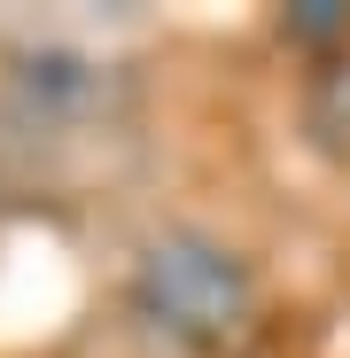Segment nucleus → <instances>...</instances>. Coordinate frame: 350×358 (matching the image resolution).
Here are the masks:
<instances>
[{"label":"nucleus","instance_id":"f03ea898","mask_svg":"<svg viewBox=\"0 0 350 358\" xmlns=\"http://www.w3.org/2000/svg\"><path fill=\"white\" fill-rule=\"evenodd\" d=\"M288 31L296 39H335V31H350V8L342 0H304V8L288 16Z\"/></svg>","mask_w":350,"mask_h":358},{"label":"nucleus","instance_id":"f257e3e1","mask_svg":"<svg viewBox=\"0 0 350 358\" xmlns=\"http://www.w3.org/2000/svg\"><path fill=\"white\" fill-rule=\"evenodd\" d=\"M133 296H140V312L163 335L203 343V350L233 343L249 327V312H257L249 265L233 257L226 242H210V234H163V242H148L140 273H133Z\"/></svg>","mask_w":350,"mask_h":358}]
</instances>
